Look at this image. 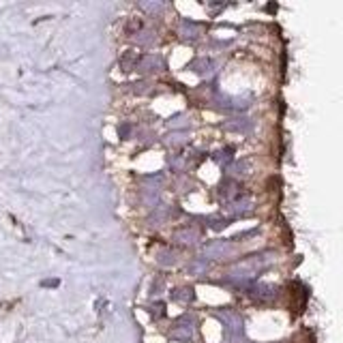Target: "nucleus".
<instances>
[{
    "label": "nucleus",
    "instance_id": "nucleus-1",
    "mask_svg": "<svg viewBox=\"0 0 343 343\" xmlns=\"http://www.w3.org/2000/svg\"><path fill=\"white\" fill-rule=\"evenodd\" d=\"M215 316L221 320L226 335L232 343H243L245 341V322L236 311H217Z\"/></svg>",
    "mask_w": 343,
    "mask_h": 343
},
{
    "label": "nucleus",
    "instance_id": "nucleus-2",
    "mask_svg": "<svg viewBox=\"0 0 343 343\" xmlns=\"http://www.w3.org/2000/svg\"><path fill=\"white\" fill-rule=\"evenodd\" d=\"M247 294H249L251 298H255V300L268 302L277 296V288H274V285H268V283H251L249 290H247Z\"/></svg>",
    "mask_w": 343,
    "mask_h": 343
},
{
    "label": "nucleus",
    "instance_id": "nucleus-3",
    "mask_svg": "<svg viewBox=\"0 0 343 343\" xmlns=\"http://www.w3.org/2000/svg\"><path fill=\"white\" fill-rule=\"evenodd\" d=\"M163 69V58L157 54H148V56H139L137 63V71L142 73H157Z\"/></svg>",
    "mask_w": 343,
    "mask_h": 343
},
{
    "label": "nucleus",
    "instance_id": "nucleus-4",
    "mask_svg": "<svg viewBox=\"0 0 343 343\" xmlns=\"http://www.w3.org/2000/svg\"><path fill=\"white\" fill-rule=\"evenodd\" d=\"M193 337V318L184 316L178 320V324L174 326V339L178 341H189Z\"/></svg>",
    "mask_w": 343,
    "mask_h": 343
},
{
    "label": "nucleus",
    "instance_id": "nucleus-5",
    "mask_svg": "<svg viewBox=\"0 0 343 343\" xmlns=\"http://www.w3.org/2000/svg\"><path fill=\"white\" fill-rule=\"evenodd\" d=\"M223 127H226L228 131H234V133H251L253 120H251V118H245V116H240V118H229L228 122H223Z\"/></svg>",
    "mask_w": 343,
    "mask_h": 343
},
{
    "label": "nucleus",
    "instance_id": "nucleus-6",
    "mask_svg": "<svg viewBox=\"0 0 343 343\" xmlns=\"http://www.w3.org/2000/svg\"><path fill=\"white\" fill-rule=\"evenodd\" d=\"M253 206H251V200L249 198H240V200H232L228 204V212L234 217H245V215H251Z\"/></svg>",
    "mask_w": 343,
    "mask_h": 343
},
{
    "label": "nucleus",
    "instance_id": "nucleus-7",
    "mask_svg": "<svg viewBox=\"0 0 343 343\" xmlns=\"http://www.w3.org/2000/svg\"><path fill=\"white\" fill-rule=\"evenodd\" d=\"M232 253V245L226 243V240H215L206 247V255L210 257H228Z\"/></svg>",
    "mask_w": 343,
    "mask_h": 343
},
{
    "label": "nucleus",
    "instance_id": "nucleus-8",
    "mask_svg": "<svg viewBox=\"0 0 343 343\" xmlns=\"http://www.w3.org/2000/svg\"><path fill=\"white\" fill-rule=\"evenodd\" d=\"M200 30L202 28L195 24V22H191V20H183V24H181V37L184 39V41H195V39L200 37Z\"/></svg>",
    "mask_w": 343,
    "mask_h": 343
},
{
    "label": "nucleus",
    "instance_id": "nucleus-9",
    "mask_svg": "<svg viewBox=\"0 0 343 343\" xmlns=\"http://www.w3.org/2000/svg\"><path fill=\"white\" fill-rule=\"evenodd\" d=\"M189 69L193 73H198L200 77H206V75H212V71H215V63H212L210 58H200V60H195Z\"/></svg>",
    "mask_w": 343,
    "mask_h": 343
},
{
    "label": "nucleus",
    "instance_id": "nucleus-10",
    "mask_svg": "<svg viewBox=\"0 0 343 343\" xmlns=\"http://www.w3.org/2000/svg\"><path fill=\"white\" fill-rule=\"evenodd\" d=\"M176 238L181 240V243H184V245H193V243H198V240H200V232H198V229H189V228H184L183 232H178V234H176Z\"/></svg>",
    "mask_w": 343,
    "mask_h": 343
},
{
    "label": "nucleus",
    "instance_id": "nucleus-11",
    "mask_svg": "<svg viewBox=\"0 0 343 343\" xmlns=\"http://www.w3.org/2000/svg\"><path fill=\"white\" fill-rule=\"evenodd\" d=\"M137 63H139V56L136 52H127L125 56H122V60H120V65H122V69H125V71H136Z\"/></svg>",
    "mask_w": 343,
    "mask_h": 343
},
{
    "label": "nucleus",
    "instance_id": "nucleus-12",
    "mask_svg": "<svg viewBox=\"0 0 343 343\" xmlns=\"http://www.w3.org/2000/svg\"><path fill=\"white\" fill-rule=\"evenodd\" d=\"M172 298L176 302H191L193 300V290L191 288H178V290H174Z\"/></svg>",
    "mask_w": 343,
    "mask_h": 343
},
{
    "label": "nucleus",
    "instance_id": "nucleus-13",
    "mask_svg": "<svg viewBox=\"0 0 343 343\" xmlns=\"http://www.w3.org/2000/svg\"><path fill=\"white\" fill-rule=\"evenodd\" d=\"M219 198L226 200V198H234L236 200V184L234 183H221V187H219Z\"/></svg>",
    "mask_w": 343,
    "mask_h": 343
},
{
    "label": "nucleus",
    "instance_id": "nucleus-14",
    "mask_svg": "<svg viewBox=\"0 0 343 343\" xmlns=\"http://www.w3.org/2000/svg\"><path fill=\"white\" fill-rule=\"evenodd\" d=\"M234 148H226V150H221V153H215V161L217 163H221V165H228V163H232L234 159Z\"/></svg>",
    "mask_w": 343,
    "mask_h": 343
},
{
    "label": "nucleus",
    "instance_id": "nucleus-15",
    "mask_svg": "<svg viewBox=\"0 0 343 343\" xmlns=\"http://www.w3.org/2000/svg\"><path fill=\"white\" fill-rule=\"evenodd\" d=\"M206 266H208V262L204 260V257H198V260H193L189 264V274H200V273H204L206 271Z\"/></svg>",
    "mask_w": 343,
    "mask_h": 343
},
{
    "label": "nucleus",
    "instance_id": "nucleus-16",
    "mask_svg": "<svg viewBox=\"0 0 343 343\" xmlns=\"http://www.w3.org/2000/svg\"><path fill=\"white\" fill-rule=\"evenodd\" d=\"M159 262L165 264V266H174V264L178 262V257H176V253H174V251H161L159 253Z\"/></svg>",
    "mask_w": 343,
    "mask_h": 343
},
{
    "label": "nucleus",
    "instance_id": "nucleus-17",
    "mask_svg": "<svg viewBox=\"0 0 343 343\" xmlns=\"http://www.w3.org/2000/svg\"><path fill=\"white\" fill-rule=\"evenodd\" d=\"M139 35H142V37H136V41L139 43V46H144V47H146V46H153V43L157 41L155 35H153V32H150V30H148V32L142 30V32H139Z\"/></svg>",
    "mask_w": 343,
    "mask_h": 343
},
{
    "label": "nucleus",
    "instance_id": "nucleus-18",
    "mask_svg": "<svg viewBox=\"0 0 343 343\" xmlns=\"http://www.w3.org/2000/svg\"><path fill=\"white\" fill-rule=\"evenodd\" d=\"M247 167H249V161H238L232 165V172L238 174V176H243V174H247Z\"/></svg>",
    "mask_w": 343,
    "mask_h": 343
},
{
    "label": "nucleus",
    "instance_id": "nucleus-19",
    "mask_svg": "<svg viewBox=\"0 0 343 343\" xmlns=\"http://www.w3.org/2000/svg\"><path fill=\"white\" fill-rule=\"evenodd\" d=\"M43 285H46V288H54V285H58V281H56V279H52V281H43Z\"/></svg>",
    "mask_w": 343,
    "mask_h": 343
}]
</instances>
